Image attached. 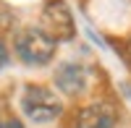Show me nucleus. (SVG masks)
I'll use <instances>...</instances> for the list:
<instances>
[{
	"label": "nucleus",
	"instance_id": "9d476101",
	"mask_svg": "<svg viewBox=\"0 0 131 128\" xmlns=\"http://www.w3.org/2000/svg\"><path fill=\"white\" fill-rule=\"evenodd\" d=\"M0 128H3V118H0Z\"/></svg>",
	"mask_w": 131,
	"mask_h": 128
},
{
	"label": "nucleus",
	"instance_id": "f03ea898",
	"mask_svg": "<svg viewBox=\"0 0 131 128\" xmlns=\"http://www.w3.org/2000/svg\"><path fill=\"white\" fill-rule=\"evenodd\" d=\"M13 50L21 63H26V66H47V63H52V58H55V50H58V42L47 37L45 31H42L39 26H26L21 29L16 39H13Z\"/></svg>",
	"mask_w": 131,
	"mask_h": 128
},
{
	"label": "nucleus",
	"instance_id": "423d86ee",
	"mask_svg": "<svg viewBox=\"0 0 131 128\" xmlns=\"http://www.w3.org/2000/svg\"><path fill=\"white\" fill-rule=\"evenodd\" d=\"M10 29H13V13L0 5V34H5V31H10Z\"/></svg>",
	"mask_w": 131,
	"mask_h": 128
},
{
	"label": "nucleus",
	"instance_id": "20e7f679",
	"mask_svg": "<svg viewBox=\"0 0 131 128\" xmlns=\"http://www.w3.org/2000/svg\"><path fill=\"white\" fill-rule=\"evenodd\" d=\"M118 120V110L110 102H89L76 110L73 128H113Z\"/></svg>",
	"mask_w": 131,
	"mask_h": 128
},
{
	"label": "nucleus",
	"instance_id": "0eeeda50",
	"mask_svg": "<svg viewBox=\"0 0 131 128\" xmlns=\"http://www.w3.org/2000/svg\"><path fill=\"white\" fill-rule=\"evenodd\" d=\"M8 66V47H5V42L0 39V71H3Z\"/></svg>",
	"mask_w": 131,
	"mask_h": 128
},
{
	"label": "nucleus",
	"instance_id": "6e6552de",
	"mask_svg": "<svg viewBox=\"0 0 131 128\" xmlns=\"http://www.w3.org/2000/svg\"><path fill=\"white\" fill-rule=\"evenodd\" d=\"M3 128H24V123L18 118H3Z\"/></svg>",
	"mask_w": 131,
	"mask_h": 128
},
{
	"label": "nucleus",
	"instance_id": "7ed1b4c3",
	"mask_svg": "<svg viewBox=\"0 0 131 128\" xmlns=\"http://www.w3.org/2000/svg\"><path fill=\"white\" fill-rule=\"evenodd\" d=\"M42 31L55 42H68L76 37V24L66 0H45L42 5Z\"/></svg>",
	"mask_w": 131,
	"mask_h": 128
},
{
	"label": "nucleus",
	"instance_id": "1a4fd4ad",
	"mask_svg": "<svg viewBox=\"0 0 131 128\" xmlns=\"http://www.w3.org/2000/svg\"><path fill=\"white\" fill-rule=\"evenodd\" d=\"M128 58H131V42H128Z\"/></svg>",
	"mask_w": 131,
	"mask_h": 128
},
{
	"label": "nucleus",
	"instance_id": "f257e3e1",
	"mask_svg": "<svg viewBox=\"0 0 131 128\" xmlns=\"http://www.w3.org/2000/svg\"><path fill=\"white\" fill-rule=\"evenodd\" d=\"M21 112L31 123H52L63 115V102L50 86L42 84H26L21 92Z\"/></svg>",
	"mask_w": 131,
	"mask_h": 128
},
{
	"label": "nucleus",
	"instance_id": "39448f33",
	"mask_svg": "<svg viewBox=\"0 0 131 128\" xmlns=\"http://www.w3.org/2000/svg\"><path fill=\"white\" fill-rule=\"evenodd\" d=\"M86 81H89V73H86V68L81 63H63L55 71V86L66 97H79V94H84Z\"/></svg>",
	"mask_w": 131,
	"mask_h": 128
}]
</instances>
